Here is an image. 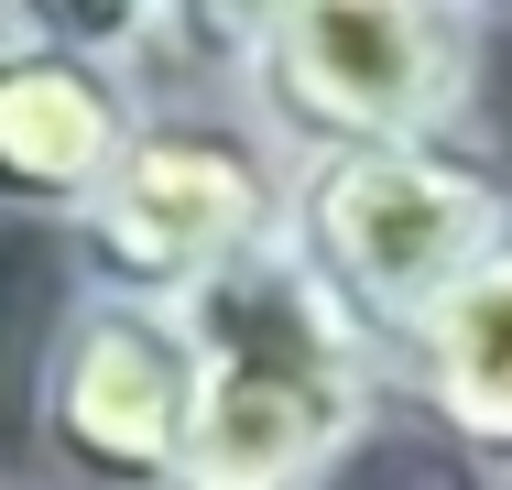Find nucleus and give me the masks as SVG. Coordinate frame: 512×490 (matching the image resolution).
Segmentation results:
<instances>
[{"mask_svg":"<svg viewBox=\"0 0 512 490\" xmlns=\"http://www.w3.org/2000/svg\"><path fill=\"white\" fill-rule=\"evenodd\" d=\"M393 414L425 425L480 490H512V240L393 360Z\"/></svg>","mask_w":512,"mask_h":490,"instance_id":"7","label":"nucleus"},{"mask_svg":"<svg viewBox=\"0 0 512 490\" xmlns=\"http://www.w3.org/2000/svg\"><path fill=\"white\" fill-rule=\"evenodd\" d=\"M512 240V175L480 131L404 153H316L295 164L284 262L306 273L382 360H404L425 316Z\"/></svg>","mask_w":512,"mask_h":490,"instance_id":"2","label":"nucleus"},{"mask_svg":"<svg viewBox=\"0 0 512 490\" xmlns=\"http://www.w3.org/2000/svg\"><path fill=\"white\" fill-rule=\"evenodd\" d=\"M22 490H44V480H22Z\"/></svg>","mask_w":512,"mask_h":490,"instance_id":"8","label":"nucleus"},{"mask_svg":"<svg viewBox=\"0 0 512 490\" xmlns=\"http://www.w3.org/2000/svg\"><path fill=\"white\" fill-rule=\"evenodd\" d=\"M284 218H295V153L251 120V98H164L66 240H77V284L197 305L229 273L273 262Z\"/></svg>","mask_w":512,"mask_h":490,"instance_id":"4","label":"nucleus"},{"mask_svg":"<svg viewBox=\"0 0 512 490\" xmlns=\"http://www.w3.org/2000/svg\"><path fill=\"white\" fill-rule=\"evenodd\" d=\"M186 316H197L207 403L175 490H338V469L393 414V360L284 251L197 294Z\"/></svg>","mask_w":512,"mask_h":490,"instance_id":"1","label":"nucleus"},{"mask_svg":"<svg viewBox=\"0 0 512 490\" xmlns=\"http://www.w3.org/2000/svg\"><path fill=\"white\" fill-rule=\"evenodd\" d=\"M197 316L77 284L33 360V480L44 490H175L197 458Z\"/></svg>","mask_w":512,"mask_h":490,"instance_id":"5","label":"nucleus"},{"mask_svg":"<svg viewBox=\"0 0 512 490\" xmlns=\"http://www.w3.org/2000/svg\"><path fill=\"white\" fill-rule=\"evenodd\" d=\"M153 120V88L99 44L88 11H0V196L77 229Z\"/></svg>","mask_w":512,"mask_h":490,"instance_id":"6","label":"nucleus"},{"mask_svg":"<svg viewBox=\"0 0 512 490\" xmlns=\"http://www.w3.org/2000/svg\"><path fill=\"white\" fill-rule=\"evenodd\" d=\"M480 77H491L480 0H262L240 98L295 164H316V153L458 142Z\"/></svg>","mask_w":512,"mask_h":490,"instance_id":"3","label":"nucleus"}]
</instances>
